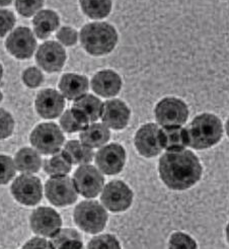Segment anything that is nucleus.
<instances>
[{"label": "nucleus", "instance_id": "1", "mask_svg": "<svg viewBox=\"0 0 229 249\" xmlns=\"http://www.w3.org/2000/svg\"><path fill=\"white\" fill-rule=\"evenodd\" d=\"M161 180L173 191L192 188L201 178L202 165L198 157L189 150L164 153L159 159Z\"/></svg>", "mask_w": 229, "mask_h": 249}, {"label": "nucleus", "instance_id": "2", "mask_svg": "<svg viewBox=\"0 0 229 249\" xmlns=\"http://www.w3.org/2000/svg\"><path fill=\"white\" fill-rule=\"evenodd\" d=\"M80 43L85 51L94 56L111 53L118 43L116 29L107 22H92L80 32Z\"/></svg>", "mask_w": 229, "mask_h": 249}, {"label": "nucleus", "instance_id": "3", "mask_svg": "<svg viewBox=\"0 0 229 249\" xmlns=\"http://www.w3.org/2000/svg\"><path fill=\"white\" fill-rule=\"evenodd\" d=\"M189 146L203 150L217 144L223 134L221 121L212 114L196 117L187 128Z\"/></svg>", "mask_w": 229, "mask_h": 249}, {"label": "nucleus", "instance_id": "4", "mask_svg": "<svg viewBox=\"0 0 229 249\" xmlns=\"http://www.w3.org/2000/svg\"><path fill=\"white\" fill-rule=\"evenodd\" d=\"M74 221L86 233L96 234L103 231L108 222V213L95 201H84L74 210Z\"/></svg>", "mask_w": 229, "mask_h": 249}, {"label": "nucleus", "instance_id": "5", "mask_svg": "<svg viewBox=\"0 0 229 249\" xmlns=\"http://www.w3.org/2000/svg\"><path fill=\"white\" fill-rule=\"evenodd\" d=\"M30 140L38 152L53 155L58 153L64 144V135L56 124L45 123L34 129Z\"/></svg>", "mask_w": 229, "mask_h": 249}, {"label": "nucleus", "instance_id": "6", "mask_svg": "<svg viewBox=\"0 0 229 249\" xmlns=\"http://www.w3.org/2000/svg\"><path fill=\"white\" fill-rule=\"evenodd\" d=\"M154 114L162 127L182 126L189 118V108L179 98L165 97L156 105Z\"/></svg>", "mask_w": 229, "mask_h": 249}, {"label": "nucleus", "instance_id": "7", "mask_svg": "<svg viewBox=\"0 0 229 249\" xmlns=\"http://www.w3.org/2000/svg\"><path fill=\"white\" fill-rule=\"evenodd\" d=\"M45 192L51 204L57 207L69 206L77 200L78 193L75 189L73 179L67 176L51 178L46 182Z\"/></svg>", "mask_w": 229, "mask_h": 249}, {"label": "nucleus", "instance_id": "8", "mask_svg": "<svg viewBox=\"0 0 229 249\" xmlns=\"http://www.w3.org/2000/svg\"><path fill=\"white\" fill-rule=\"evenodd\" d=\"M75 189L84 197H95L103 190L104 177L93 165H81L75 171L73 177Z\"/></svg>", "mask_w": 229, "mask_h": 249}, {"label": "nucleus", "instance_id": "9", "mask_svg": "<svg viewBox=\"0 0 229 249\" xmlns=\"http://www.w3.org/2000/svg\"><path fill=\"white\" fill-rule=\"evenodd\" d=\"M100 200L108 210L118 213V212L126 211L131 206L133 193L125 182L113 180L105 186Z\"/></svg>", "mask_w": 229, "mask_h": 249}, {"label": "nucleus", "instance_id": "10", "mask_svg": "<svg viewBox=\"0 0 229 249\" xmlns=\"http://www.w3.org/2000/svg\"><path fill=\"white\" fill-rule=\"evenodd\" d=\"M11 193L20 204L35 206L41 201L43 196L41 180L31 174H21L12 183Z\"/></svg>", "mask_w": 229, "mask_h": 249}, {"label": "nucleus", "instance_id": "11", "mask_svg": "<svg viewBox=\"0 0 229 249\" xmlns=\"http://www.w3.org/2000/svg\"><path fill=\"white\" fill-rule=\"evenodd\" d=\"M126 161V151L123 146L113 143L103 147L95 155V164L100 172L114 176L122 171Z\"/></svg>", "mask_w": 229, "mask_h": 249}, {"label": "nucleus", "instance_id": "12", "mask_svg": "<svg viewBox=\"0 0 229 249\" xmlns=\"http://www.w3.org/2000/svg\"><path fill=\"white\" fill-rule=\"evenodd\" d=\"M5 46L12 56L24 60L33 56L37 48V41L29 28L20 27L9 35Z\"/></svg>", "mask_w": 229, "mask_h": 249}, {"label": "nucleus", "instance_id": "13", "mask_svg": "<svg viewBox=\"0 0 229 249\" xmlns=\"http://www.w3.org/2000/svg\"><path fill=\"white\" fill-rule=\"evenodd\" d=\"M61 226L62 220L60 215L51 208H38L31 216V227L33 231L44 237L52 238L61 229Z\"/></svg>", "mask_w": 229, "mask_h": 249}, {"label": "nucleus", "instance_id": "14", "mask_svg": "<svg viewBox=\"0 0 229 249\" xmlns=\"http://www.w3.org/2000/svg\"><path fill=\"white\" fill-rule=\"evenodd\" d=\"M39 66L47 72L60 71L65 64L66 52L64 48L54 41H49L41 45L36 55Z\"/></svg>", "mask_w": 229, "mask_h": 249}, {"label": "nucleus", "instance_id": "15", "mask_svg": "<svg viewBox=\"0 0 229 249\" xmlns=\"http://www.w3.org/2000/svg\"><path fill=\"white\" fill-rule=\"evenodd\" d=\"M159 127L156 124H145L140 128L135 135V147L137 151L146 158H151L161 152V147L158 139Z\"/></svg>", "mask_w": 229, "mask_h": 249}, {"label": "nucleus", "instance_id": "16", "mask_svg": "<svg viewBox=\"0 0 229 249\" xmlns=\"http://www.w3.org/2000/svg\"><path fill=\"white\" fill-rule=\"evenodd\" d=\"M131 111L127 105L120 99H112L103 104V119L104 124L114 130H123L127 127L130 120Z\"/></svg>", "mask_w": 229, "mask_h": 249}, {"label": "nucleus", "instance_id": "17", "mask_svg": "<svg viewBox=\"0 0 229 249\" xmlns=\"http://www.w3.org/2000/svg\"><path fill=\"white\" fill-rule=\"evenodd\" d=\"M65 101L61 93L54 89H45L38 93L36 109L44 119H55L64 109Z\"/></svg>", "mask_w": 229, "mask_h": 249}, {"label": "nucleus", "instance_id": "18", "mask_svg": "<svg viewBox=\"0 0 229 249\" xmlns=\"http://www.w3.org/2000/svg\"><path fill=\"white\" fill-rule=\"evenodd\" d=\"M71 110L76 118L88 126L90 123H94L101 117L103 103L93 94H85L76 99Z\"/></svg>", "mask_w": 229, "mask_h": 249}, {"label": "nucleus", "instance_id": "19", "mask_svg": "<svg viewBox=\"0 0 229 249\" xmlns=\"http://www.w3.org/2000/svg\"><path fill=\"white\" fill-rule=\"evenodd\" d=\"M122 87V79L118 73L107 69L97 72L92 79L93 90L103 97L117 95Z\"/></svg>", "mask_w": 229, "mask_h": 249}, {"label": "nucleus", "instance_id": "20", "mask_svg": "<svg viewBox=\"0 0 229 249\" xmlns=\"http://www.w3.org/2000/svg\"><path fill=\"white\" fill-rule=\"evenodd\" d=\"M158 139L161 149L168 152L181 151L189 146L187 129L181 126L162 127L158 132Z\"/></svg>", "mask_w": 229, "mask_h": 249}, {"label": "nucleus", "instance_id": "21", "mask_svg": "<svg viewBox=\"0 0 229 249\" xmlns=\"http://www.w3.org/2000/svg\"><path fill=\"white\" fill-rule=\"evenodd\" d=\"M59 89L63 96H65L69 101H76L87 92L88 79L83 75L68 73L62 76Z\"/></svg>", "mask_w": 229, "mask_h": 249}, {"label": "nucleus", "instance_id": "22", "mask_svg": "<svg viewBox=\"0 0 229 249\" xmlns=\"http://www.w3.org/2000/svg\"><path fill=\"white\" fill-rule=\"evenodd\" d=\"M111 137L110 130L104 124H92L80 133L79 138L83 145L90 148H97L105 145Z\"/></svg>", "mask_w": 229, "mask_h": 249}, {"label": "nucleus", "instance_id": "23", "mask_svg": "<svg viewBox=\"0 0 229 249\" xmlns=\"http://www.w3.org/2000/svg\"><path fill=\"white\" fill-rule=\"evenodd\" d=\"M34 32L39 39H47L59 27V17L52 10H41L34 18Z\"/></svg>", "mask_w": 229, "mask_h": 249}, {"label": "nucleus", "instance_id": "24", "mask_svg": "<svg viewBox=\"0 0 229 249\" xmlns=\"http://www.w3.org/2000/svg\"><path fill=\"white\" fill-rule=\"evenodd\" d=\"M15 165L17 170L24 174H31L39 171L42 160L39 153L34 149L22 148L16 154Z\"/></svg>", "mask_w": 229, "mask_h": 249}, {"label": "nucleus", "instance_id": "25", "mask_svg": "<svg viewBox=\"0 0 229 249\" xmlns=\"http://www.w3.org/2000/svg\"><path fill=\"white\" fill-rule=\"evenodd\" d=\"M63 151L65 152L72 164L85 165L90 163L94 159L93 149L76 140L67 142Z\"/></svg>", "mask_w": 229, "mask_h": 249}, {"label": "nucleus", "instance_id": "26", "mask_svg": "<svg viewBox=\"0 0 229 249\" xmlns=\"http://www.w3.org/2000/svg\"><path fill=\"white\" fill-rule=\"evenodd\" d=\"M71 167L72 163L63 150L54 154L51 159H46L44 162V169L51 177L66 176L71 171Z\"/></svg>", "mask_w": 229, "mask_h": 249}, {"label": "nucleus", "instance_id": "27", "mask_svg": "<svg viewBox=\"0 0 229 249\" xmlns=\"http://www.w3.org/2000/svg\"><path fill=\"white\" fill-rule=\"evenodd\" d=\"M80 6L88 18L99 19L110 15L112 1H81Z\"/></svg>", "mask_w": 229, "mask_h": 249}, {"label": "nucleus", "instance_id": "28", "mask_svg": "<svg viewBox=\"0 0 229 249\" xmlns=\"http://www.w3.org/2000/svg\"><path fill=\"white\" fill-rule=\"evenodd\" d=\"M60 124L62 129L66 133H75L78 131H83L87 124L80 122L75 115L72 113L71 109H67L60 119Z\"/></svg>", "mask_w": 229, "mask_h": 249}, {"label": "nucleus", "instance_id": "29", "mask_svg": "<svg viewBox=\"0 0 229 249\" xmlns=\"http://www.w3.org/2000/svg\"><path fill=\"white\" fill-rule=\"evenodd\" d=\"M88 249H121L117 238L110 234L98 235L88 243Z\"/></svg>", "mask_w": 229, "mask_h": 249}, {"label": "nucleus", "instance_id": "30", "mask_svg": "<svg viewBox=\"0 0 229 249\" xmlns=\"http://www.w3.org/2000/svg\"><path fill=\"white\" fill-rule=\"evenodd\" d=\"M15 161L5 155H0V184H5L16 174Z\"/></svg>", "mask_w": 229, "mask_h": 249}, {"label": "nucleus", "instance_id": "31", "mask_svg": "<svg viewBox=\"0 0 229 249\" xmlns=\"http://www.w3.org/2000/svg\"><path fill=\"white\" fill-rule=\"evenodd\" d=\"M169 249H197L196 241L189 235L176 232L172 235Z\"/></svg>", "mask_w": 229, "mask_h": 249}, {"label": "nucleus", "instance_id": "32", "mask_svg": "<svg viewBox=\"0 0 229 249\" xmlns=\"http://www.w3.org/2000/svg\"><path fill=\"white\" fill-rule=\"evenodd\" d=\"M15 129L12 116L3 108H0V140L8 138Z\"/></svg>", "mask_w": 229, "mask_h": 249}, {"label": "nucleus", "instance_id": "33", "mask_svg": "<svg viewBox=\"0 0 229 249\" xmlns=\"http://www.w3.org/2000/svg\"><path fill=\"white\" fill-rule=\"evenodd\" d=\"M69 239H82L81 235L74 229H60L52 238H51V244L56 249L63 242Z\"/></svg>", "mask_w": 229, "mask_h": 249}, {"label": "nucleus", "instance_id": "34", "mask_svg": "<svg viewBox=\"0 0 229 249\" xmlns=\"http://www.w3.org/2000/svg\"><path fill=\"white\" fill-rule=\"evenodd\" d=\"M43 79L44 77L42 72L36 67L28 68L22 74V80L24 84L28 87H31V89L40 86L43 82Z\"/></svg>", "mask_w": 229, "mask_h": 249}, {"label": "nucleus", "instance_id": "35", "mask_svg": "<svg viewBox=\"0 0 229 249\" xmlns=\"http://www.w3.org/2000/svg\"><path fill=\"white\" fill-rule=\"evenodd\" d=\"M43 4V1H16V8L22 17L30 18L39 11Z\"/></svg>", "mask_w": 229, "mask_h": 249}, {"label": "nucleus", "instance_id": "36", "mask_svg": "<svg viewBox=\"0 0 229 249\" xmlns=\"http://www.w3.org/2000/svg\"><path fill=\"white\" fill-rule=\"evenodd\" d=\"M16 23L15 15L6 9H0V38L4 36Z\"/></svg>", "mask_w": 229, "mask_h": 249}, {"label": "nucleus", "instance_id": "37", "mask_svg": "<svg viewBox=\"0 0 229 249\" xmlns=\"http://www.w3.org/2000/svg\"><path fill=\"white\" fill-rule=\"evenodd\" d=\"M56 36L59 42L65 46H73L77 42V32L69 27L62 28Z\"/></svg>", "mask_w": 229, "mask_h": 249}, {"label": "nucleus", "instance_id": "38", "mask_svg": "<svg viewBox=\"0 0 229 249\" xmlns=\"http://www.w3.org/2000/svg\"><path fill=\"white\" fill-rule=\"evenodd\" d=\"M22 249H54V247L50 241H47L44 238L36 237L25 243Z\"/></svg>", "mask_w": 229, "mask_h": 249}, {"label": "nucleus", "instance_id": "39", "mask_svg": "<svg viewBox=\"0 0 229 249\" xmlns=\"http://www.w3.org/2000/svg\"><path fill=\"white\" fill-rule=\"evenodd\" d=\"M56 249H84L82 239H69L63 242Z\"/></svg>", "mask_w": 229, "mask_h": 249}, {"label": "nucleus", "instance_id": "40", "mask_svg": "<svg viewBox=\"0 0 229 249\" xmlns=\"http://www.w3.org/2000/svg\"><path fill=\"white\" fill-rule=\"evenodd\" d=\"M226 237H227V240L229 242V223H228V225L226 227Z\"/></svg>", "mask_w": 229, "mask_h": 249}, {"label": "nucleus", "instance_id": "41", "mask_svg": "<svg viewBox=\"0 0 229 249\" xmlns=\"http://www.w3.org/2000/svg\"><path fill=\"white\" fill-rule=\"evenodd\" d=\"M226 133H227V135L229 137V119H228V121L226 123Z\"/></svg>", "mask_w": 229, "mask_h": 249}, {"label": "nucleus", "instance_id": "42", "mask_svg": "<svg viewBox=\"0 0 229 249\" xmlns=\"http://www.w3.org/2000/svg\"><path fill=\"white\" fill-rule=\"evenodd\" d=\"M11 1H0V5H9Z\"/></svg>", "mask_w": 229, "mask_h": 249}, {"label": "nucleus", "instance_id": "43", "mask_svg": "<svg viewBox=\"0 0 229 249\" xmlns=\"http://www.w3.org/2000/svg\"><path fill=\"white\" fill-rule=\"evenodd\" d=\"M2 74H3V69H2V66L0 65V80L2 78Z\"/></svg>", "mask_w": 229, "mask_h": 249}, {"label": "nucleus", "instance_id": "44", "mask_svg": "<svg viewBox=\"0 0 229 249\" xmlns=\"http://www.w3.org/2000/svg\"><path fill=\"white\" fill-rule=\"evenodd\" d=\"M1 101H2V92L0 91V102H1Z\"/></svg>", "mask_w": 229, "mask_h": 249}]
</instances>
